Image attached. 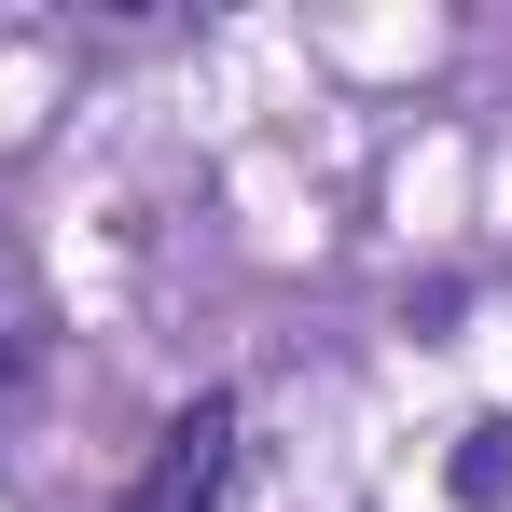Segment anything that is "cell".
Masks as SVG:
<instances>
[{"mask_svg":"<svg viewBox=\"0 0 512 512\" xmlns=\"http://www.w3.org/2000/svg\"><path fill=\"white\" fill-rule=\"evenodd\" d=\"M0 374H14V360H0Z\"/></svg>","mask_w":512,"mask_h":512,"instance_id":"3","label":"cell"},{"mask_svg":"<svg viewBox=\"0 0 512 512\" xmlns=\"http://www.w3.org/2000/svg\"><path fill=\"white\" fill-rule=\"evenodd\" d=\"M222 471H236V402L208 388V402H180V416L153 429V471L111 512H222Z\"/></svg>","mask_w":512,"mask_h":512,"instance_id":"1","label":"cell"},{"mask_svg":"<svg viewBox=\"0 0 512 512\" xmlns=\"http://www.w3.org/2000/svg\"><path fill=\"white\" fill-rule=\"evenodd\" d=\"M457 499H485V512L512 499V416H499V429H471V457H457Z\"/></svg>","mask_w":512,"mask_h":512,"instance_id":"2","label":"cell"}]
</instances>
